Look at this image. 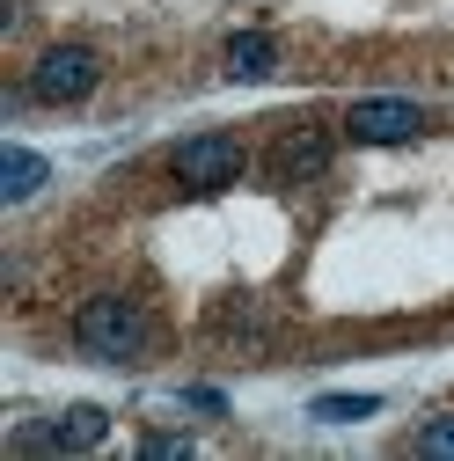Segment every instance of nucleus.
<instances>
[{"instance_id":"1","label":"nucleus","mask_w":454,"mask_h":461,"mask_svg":"<svg viewBox=\"0 0 454 461\" xmlns=\"http://www.w3.org/2000/svg\"><path fill=\"white\" fill-rule=\"evenodd\" d=\"M74 344H81L88 359H110V366L140 359V352H147V315H140V301H118V294L81 301V315H74Z\"/></svg>"},{"instance_id":"2","label":"nucleus","mask_w":454,"mask_h":461,"mask_svg":"<svg viewBox=\"0 0 454 461\" xmlns=\"http://www.w3.org/2000/svg\"><path fill=\"white\" fill-rule=\"evenodd\" d=\"M95 81H103V59L88 44H51L30 67V95L37 103H81V95H95Z\"/></svg>"},{"instance_id":"3","label":"nucleus","mask_w":454,"mask_h":461,"mask_svg":"<svg viewBox=\"0 0 454 461\" xmlns=\"http://www.w3.org/2000/svg\"><path fill=\"white\" fill-rule=\"evenodd\" d=\"M242 147L227 140V132H198V140H184L177 154H168V168H177V184H191V191H227V184H242Z\"/></svg>"},{"instance_id":"4","label":"nucleus","mask_w":454,"mask_h":461,"mask_svg":"<svg viewBox=\"0 0 454 461\" xmlns=\"http://www.w3.org/2000/svg\"><path fill=\"white\" fill-rule=\"evenodd\" d=\"M345 132H352L359 147H411V140L425 132V110L404 103V95H367V103L345 110Z\"/></svg>"},{"instance_id":"5","label":"nucleus","mask_w":454,"mask_h":461,"mask_svg":"<svg viewBox=\"0 0 454 461\" xmlns=\"http://www.w3.org/2000/svg\"><path fill=\"white\" fill-rule=\"evenodd\" d=\"M103 432H110V418L95 411V402H74L67 418H51V425H30V432H15V447H51V454H88V447H103Z\"/></svg>"},{"instance_id":"6","label":"nucleus","mask_w":454,"mask_h":461,"mask_svg":"<svg viewBox=\"0 0 454 461\" xmlns=\"http://www.w3.org/2000/svg\"><path fill=\"white\" fill-rule=\"evenodd\" d=\"M322 168H330V140L322 132H286L271 147V176L278 184H308V176H322Z\"/></svg>"},{"instance_id":"7","label":"nucleus","mask_w":454,"mask_h":461,"mask_svg":"<svg viewBox=\"0 0 454 461\" xmlns=\"http://www.w3.org/2000/svg\"><path fill=\"white\" fill-rule=\"evenodd\" d=\"M278 67V44L264 30H242V37H227V81H264Z\"/></svg>"},{"instance_id":"8","label":"nucleus","mask_w":454,"mask_h":461,"mask_svg":"<svg viewBox=\"0 0 454 461\" xmlns=\"http://www.w3.org/2000/svg\"><path fill=\"white\" fill-rule=\"evenodd\" d=\"M44 176H51L44 154H30V147H8V154H0V198H8V205L37 198V184H44Z\"/></svg>"},{"instance_id":"9","label":"nucleus","mask_w":454,"mask_h":461,"mask_svg":"<svg viewBox=\"0 0 454 461\" xmlns=\"http://www.w3.org/2000/svg\"><path fill=\"white\" fill-rule=\"evenodd\" d=\"M374 411H381V395H315V402H308L315 425H359V418H374Z\"/></svg>"},{"instance_id":"10","label":"nucleus","mask_w":454,"mask_h":461,"mask_svg":"<svg viewBox=\"0 0 454 461\" xmlns=\"http://www.w3.org/2000/svg\"><path fill=\"white\" fill-rule=\"evenodd\" d=\"M418 454H432V461H454V418H432V425L418 432Z\"/></svg>"},{"instance_id":"11","label":"nucleus","mask_w":454,"mask_h":461,"mask_svg":"<svg viewBox=\"0 0 454 461\" xmlns=\"http://www.w3.org/2000/svg\"><path fill=\"white\" fill-rule=\"evenodd\" d=\"M140 454H147V461H191V439H184V432H154Z\"/></svg>"}]
</instances>
